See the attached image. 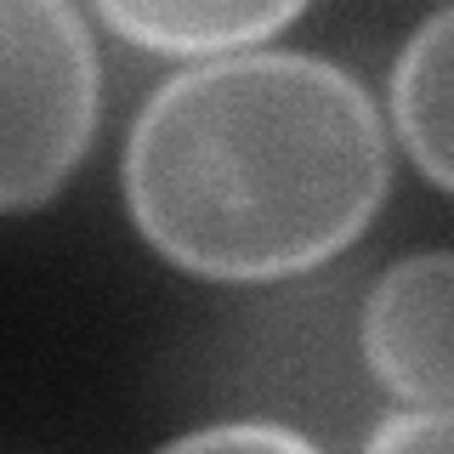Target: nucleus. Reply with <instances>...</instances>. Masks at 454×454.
<instances>
[{
	"label": "nucleus",
	"instance_id": "obj_7",
	"mask_svg": "<svg viewBox=\"0 0 454 454\" xmlns=\"http://www.w3.org/2000/svg\"><path fill=\"white\" fill-rule=\"evenodd\" d=\"M199 449H284V454H307L312 437L301 426L278 420V415H233V420H205L193 432L165 437V454H199Z\"/></svg>",
	"mask_w": 454,
	"mask_h": 454
},
{
	"label": "nucleus",
	"instance_id": "obj_6",
	"mask_svg": "<svg viewBox=\"0 0 454 454\" xmlns=\"http://www.w3.org/2000/svg\"><path fill=\"white\" fill-rule=\"evenodd\" d=\"M358 443L375 454H454V397L449 403H392Z\"/></svg>",
	"mask_w": 454,
	"mask_h": 454
},
{
	"label": "nucleus",
	"instance_id": "obj_4",
	"mask_svg": "<svg viewBox=\"0 0 454 454\" xmlns=\"http://www.w3.org/2000/svg\"><path fill=\"white\" fill-rule=\"evenodd\" d=\"M114 40L165 63L273 46L312 0H85Z\"/></svg>",
	"mask_w": 454,
	"mask_h": 454
},
{
	"label": "nucleus",
	"instance_id": "obj_1",
	"mask_svg": "<svg viewBox=\"0 0 454 454\" xmlns=\"http://www.w3.org/2000/svg\"><path fill=\"white\" fill-rule=\"evenodd\" d=\"M392 193V120L335 57L255 46L176 63L120 148L137 239L205 284L324 273Z\"/></svg>",
	"mask_w": 454,
	"mask_h": 454
},
{
	"label": "nucleus",
	"instance_id": "obj_3",
	"mask_svg": "<svg viewBox=\"0 0 454 454\" xmlns=\"http://www.w3.org/2000/svg\"><path fill=\"white\" fill-rule=\"evenodd\" d=\"M358 358L392 403L454 397V250H409L358 301Z\"/></svg>",
	"mask_w": 454,
	"mask_h": 454
},
{
	"label": "nucleus",
	"instance_id": "obj_2",
	"mask_svg": "<svg viewBox=\"0 0 454 454\" xmlns=\"http://www.w3.org/2000/svg\"><path fill=\"white\" fill-rule=\"evenodd\" d=\"M103 125V57L80 0H0V210L74 182Z\"/></svg>",
	"mask_w": 454,
	"mask_h": 454
},
{
	"label": "nucleus",
	"instance_id": "obj_5",
	"mask_svg": "<svg viewBox=\"0 0 454 454\" xmlns=\"http://www.w3.org/2000/svg\"><path fill=\"white\" fill-rule=\"evenodd\" d=\"M387 120L415 176L454 199V0L415 23V35L397 46L387 74Z\"/></svg>",
	"mask_w": 454,
	"mask_h": 454
}]
</instances>
